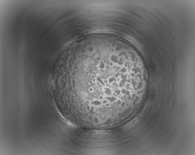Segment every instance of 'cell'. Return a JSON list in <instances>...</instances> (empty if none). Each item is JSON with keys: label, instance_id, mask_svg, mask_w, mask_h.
I'll list each match as a JSON object with an SVG mask.
<instances>
[{"label": "cell", "instance_id": "1", "mask_svg": "<svg viewBox=\"0 0 195 155\" xmlns=\"http://www.w3.org/2000/svg\"><path fill=\"white\" fill-rule=\"evenodd\" d=\"M100 60L96 68L87 70L84 80L88 85L89 95L98 89L102 90L103 102H120V98L129 90H133L141 83L143 77L141 72L129 71L112 62Z\"/></svg>", "mask_w": 195, "mask_h": 155}]
</instances>
